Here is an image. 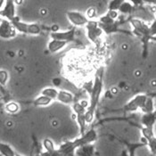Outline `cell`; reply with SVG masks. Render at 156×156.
I'll use <instances>...</instances> for the list:
<instances>
[{
  "mask_svg": "<svg viewBox=\"0 0 156 156\" xmlns=\"http://www.w3.org/2000/svg\"><path fill=\"white\" fill-rule=\"evenodd\" d=\"M104 73L105 67L101 66L97 69L95 74V79L93 81V87L89 91L88 95L90 96L89 99V106L86 112V121L87 123H92L95 117L97 105L99 103L100 97L102 95L103 87H104Z\"/></svg>",
  "mask_w": 156,
  "mask_h": 156,
  "instance_id": "cell-1",
  "label": "cell"
},
{
  "mask_svg": "<svg viewBox=\"0 0 156 156\" xmlns=\"http://www.w3.org/2000/svg\"><path fill=\"white\" fill-rule=\"evenodd\" d=\"M89 106L88 101H80V102H75L72 105V111L74 112V114L76 116V122L78 123L80 127V136L86 132V112Z\"/></svg>",
  "mask_w": 156,
  "mask_h": 156,
  "instance_id": "cell-2",
  "label": "cell"
},
{
  "mask_svg": "<svg viewBox=\"0 0 156 156\" xmlns=\"http://www.w3.org/2000/svg\"><path fill=\"white\" fill-rule=\"evenodd\" d=\"M12 25L16 29L17 32L29 35H38L41 32V28L37 23H26L21 21V19L16 16L12 22Z\"/></svg>",
  "mask_w": 156,
  "mask_h": 156,
  "instance_id": "cell-3",
  "label": "cell"
},
{
  "mask_svg": "<svg viewBox=\"0 0 156 156\" xmlns=\"http://www.w3.org/2000/svg\"><path fill=\"white\" fill-rule=\"evenodd\" d=\"M148 98V96L145 94H138L132 97L124 106L125 112H134L137 110H141L144 108V104Z\"/></svg>",
  "mask_w": 156,
  "mask_h": 156,
  "instance_id": "cell-4",
  "label": "cell"
},
{
  "mask_svg": "<svg viewBox=\"0 0 156 156\" xmlns=\"http://www.w3.org/2000/svg\"><path fill=\"white\" fill-rule=\"evenodd\" d=\"M87 30V37L89 41L92 43H96L103 35L104 31L101 29L98 21H89L87 24L85 26Z\"/></svg>",
  "mask_w": 156,
  "mask_h": 156,
  "instance_id": "cell-5",
  "label": "cell"
},
{
  "mask_svg": "<svg viewBox=\"0 0 156 156\" xmlns=\"http://www.w3.org/2000/svg\"><path fill=\"white\" fill-rule=\"evenodd\" d=\"M130 25L134 30V34L141 37L144 40H148L151 38L149 34V25L139 19H131L129 21Z\"/></svg>",
  "mask_w": 156,
  "mask_h": 156,
  "instance_id": "cell-6",
  "label": "cell"
},
{
  "mask_svg": "<svg viewBox=\"0 0 156 156\" xmlns=\"http://www.w3.org/2000/svg\"><path fill=\"white\" fill-rule=\"evenodd\" d=\"M0 15H1V19H5L9 22H12L17 16L15 10V2L12 0L4 1V5L1 6L0 9Z\"/></svg>",
  "mask_w": 156,
  "mask_h": 156,
  "instance_id": "cell-7",
  "label": "cell"
},
{
  "mask_svg": "<svg viewBox=\"0 0 156 156\" xmlns=\"http://www.w3.org/2000/svg\"><path fill=\"white\" fill-rule=\"evenodd\" d=\"M67 19L73 25V27H82L86 26L89 20L86 14L78 11H68L66 12Z\"/></svg>",
  "mask_w": 156,
  "mask_h": 156,
  "instance_id": "cell-8",
  "label": "cell"
},
{
  "mask_svg": "<svg viewBox=\"0 0 156 156\" xmlns=\"http://www.w3.org/2000/svg\"><path fill=\"white\" fill-rule=\"evenodd\" d=\"M17 35V30L11 22L1 19L0 22V36L3 39H10Z\"/></svg>",
  "mask_w": 156,
  "mask_h": 156,
  "instance_id": "cell-9",
  "label": "cell"
},
{
  "mask_svg": "<svg viewBox=\"0 0 156 156\" xmlns=\"http://www.w3.org/2000/svg\"><path fill=\"white\" fill-rule=\"evenodd\" d=\"M97 139V133H96L95 129H90L88 130H87L86 132L81 135L79 138L75 139V143L78 146V149L84 146L86 144H92L93 142H95Z\"/></svg>",
  "mask_w": 156,
  "mask_h": 156,
  "instance_id": "cell-10",
  "label": "cell"
},
{
  "mask_svg": "<svg viewBox=\"0 0 156 156\" xmlns=\"http://www.w3.org/2000/svg\"><path fill=\"white\" fill-rule=\"evenodd\" d=\"M75 34H76V27H72V29L65 31H53L50 37L51 39H57L69 43L74 40Z\"/></svg>",
  "mask_w": 156,
  "mask_h": 156,
  "instance_id": "cell-11",
  "label": "cell"
},
{
  "mask_svg": "<svg viewBox=\"0 0 156 156\" xmlns=\"http://www.w3.org/2000/svg\"><path fill=\"white\" fill-rule=\"evenodd\" d=\"M78 150V146L75 141H66L57 148V152L60 156H73Z\"/></svg>",
  "mask_w": 156,
  "mask_h": 156,
  "instance_id": "cell-12",
  "label": "cell"
},
{
  "mask_svg": "<svg viewBox=\"0 0 156 156\" xmlns=\"http://www.w3.org/2000/svg\"><path fill=\"white\" fill-rule=\"evenodd\" d=\"M140 121L143 127L154 129L156 123V111L154 112H151V113H143Z\"/></svg>",
  "mask_w": 156,
  "mask_h": 156,
  "instance_id": "cell-13",
  "label": "cell"
},
{
  "mask_svg": "<svg viewBox=\"0 0 156 156\" xmlns=\"http://www.w3.org/2000/svg\"><path fill=\"white\" fill-rule=\"evenodd\" d=\"M57 101L60 103H62L64 105H72L75 103V97L71 92L66 91V90H59L58 96H57Z\"/></svg>",
  "mask_w": 156,
  "mask_h": 156,
  "instance_id": "cell-14",
  "label": "cell"
},
{
  "mask_svg": "<svg viewBox=\"0 0 156 156\" xmlns=\"http://www.w3.org/2000/svg\"><path fill=\"white\" fill-rule=\"evenodd\" d=\"M68 42L61 41L57 39H51L50 42H48V49L50 53H57L62 48H64L67 46Z\"/></svg>",
  "mask_w": 156,
  "mask_h": 156,
  "instance_id": "cell-15",
  "label": "cell"
},
{
  "mask_svg": "<svg viewBox=\"0 0 156 156\" xmlns=\"http://www.w3.org/2000/svg\"><path fill=\"white\" fill-rule=\"evenodd\" d=\"M99 23V22H98ZM101 29L103 30L104 33L110 35V34H112V33H115L117 31H119V27H120V22L119 21H116L112 23L109 24H101L99 23Z\"/></svg>",
  "mask_w": 156,
  "mask_h": 156,
  "instance_id": "cell-16",
  "label": "cell"
},
{
  "mask_svg": "<svg viewBox=\"0 0 156 156\" xmlns=\"http://www.w3.org/2000/svg\"><path fill=\"white\" fill-rule=\"evenodd\" d=\"M76 154L79 156H93L94 154V146L93 144H86L79 148L76 152Z\"/></svg>",
  "mask_w": 156,
  "mask_h": 156,
  "instance_id": "cell-17",
  "label": "cell"
},
{
  "mask_svg": "<svg viewBox=\"0 0 156 156\" xmlns=\"http://www.w3.org/2000/svg\"><path fill=\"white\" fill-rule=\"evenodd\" d=\"M53 101L54 100L51 99L50 97L43 96V95H40L39 96H37L36 99H34V101H33L32 104L35 106H48V105L52 104Z\"/></svg>",
  "mask_w": 156,
  "mask_h": 156,
  "instance_id": "cell-18",
  "label": "cell"
},
{
  "mask_svg": "<svg viewBox=\"0 0 156 156\" xmlns=\"http://www.w3.org/2000/svg\"><path fill=\"white\" fill-rule=\"evenodd\" d=\"M0 153L2 156H16V153L9 144L2 142L0 144Z\"/></svg>",
  "mask_w": 156,
  "mask_h": 156,
  "instance_id": "cell-19",
  "label": "cell"
},
{
  "mask_svg": "<svg viewBox=\"0 0 156 156\" xmlns=\"http://www.w3.org/2000/svg\"><path fill=\"white\" fill-rule=\"evenodd\" d=\"M134 9V3L131 1H124L121 4L120 7L119 12L122 13V14H129L133 12Z\"/></svg>",
  "mask_w": 156,
  "mask_h": 156,
  "instance_id": "cell-20",
  "label": "cell"
},
{
  "mask_svg": "<svg viewBox=\"0 0 156 156\" xmlns=\"http://www.w3.org/2000/svg\"><path fill=\"white\" fill-rule=\"evenodd\" d=\"M143 113H151V112H154L155 108H154V101L153 97L148 96L145 104H144V108L142 109Z\"/></svg>",
  "mask_w": 156,
  "mask_h": 156,
  "instance_id": "cell-21",
  "label": "cell"
},
{
  "mask_svg": "<svg viewBox=\"0 0 156 156\" xmlns=\"http://www.w3.org/2000/svg\"><path fill=\"white\" fill-rule=\"evenodd\" d=\"M58 93H59V90H57V89H55L54 87H46V88H44L41 91V95L50 97L53 100H56L57 99Z\"/></svg>",
  "mask_w": 156,
  "mask_h": 156,
  "instance_id": "cell-22",
  "label": "cell"
},
{
  "mask_svg": "<svg viewBox=\"0 0 156 156\" xmlns=\"http://www.w3.org/2000/svg\"><path fill=\"white\" fill-rule=\"evenodd\" d=\"M42 145H43L45 151H47V152L50 153V154H54L56 151V148L55 146V144H54L53 140L50 139V138H45L42 141Z\"/></svg>",
  "mask_w": 156,
  "mask_h": 156,
  "instance_id": "cell-23",
  "label": "cell"
},
{
  "mask_svg": "<svg viewBox=\"0 0 156 156\" xmlns=\"http://www.w3.org/2000/svg\"><path fill=\"white\" fill-rule=\"evenodd\" d=\"M141 130V134L144 137V142L146 144V141L152 139L154 136V129H150V128H145V127H142L140 129Z\"/></svg>",
  "mask_w": 156,
  "mask_h": 156,
  "instance_id": "cell-24",
  "label": "cell"
},
{
  "mask_svg": "<svg viewBox=\"0 0 156 156\" xmlns=\"http://www.w3.org/2000/svg\"><path fill=\"white\" fill-rule=\"evenodd\" d=\"M146 144L144 142L142 143H136V144H128V155L129 156H136V149L143 147Z\"/></svg>",
  "mask_w": 156,
  "mask_h": 156,
  "instance_id": "cell-25",
  "label": "cell"
},
{
  "mask_svg": "<svg viewBox=\"0 0 156 156\" xmlns=\"http://www.w3.org/2000/svg\"><path fill=\"white\" fill-rule=\"evenodd\" d=\"M5 109L7 112H10V113H16L19 112L20 110V105L15 103V102H9L5 105Z\"/></svg>",
  "mask_w": 156,
  "mask_h": 156,
  "instance_id": "cell-26",
  "label": "cell"
},
{
  "mask_svg": "<svg viewBox=\"0 0 156 156\" xmlns=\"http://www.w3.org/2000/svg\"><path fill=\"white\" fill-rule=\"evenodd\" d=\"M123 3V0H112L108 3L109 11H118L120 10V5Z\"/></svg>",
  "mask_w": 156,
  "mask_h": 156,
  "instance_id": "cell-27",
  "label": "cell"
},
{
  "mask_svg": "<svg viewBox=\"0 0 156 156\" xmlns=\"http://www.w3.org/2000/svg\"><path fill=\"white\" fill-rule=\"evenodd\" d=\"M146 145L148 146L152 155L156 156V136H154L152 139L146 141Z\"/></svg>",
  "mask_w": 156,
  "mask_h": 156,
  "instance_id": "cell-28",
  "label": "cell"
},
{
  "mask_svg": "<svg viewBox=\"0 0 156 156\" xmlns=\"http://www.w3.org/2000/svg\"><path fill=\"white\" fill-rule=\"evenodd\" d=\"M8 80H9L8 72H6L5 70H1L0 71V84H1V87H3V86L6 84Z\"/></svg>",
  "mask_w": 156,
  "mask_h": 156,
  "instance_id": "cell-29",
  "label": "cell"
},
{
  "mask_svg": "<svg viewBox=\"0 0 156 156\" xmlns=\"http://www.w3.org/2000/svg\"><path fill=\"white\" fill-rule=\"evenodd\" d=\"M96 13L97 12H96V8L95 7H90V8L87 9V11L86 12V16L87 17V19L89 21H94V19L97 16Z\"/></svg>",
  "mask_w": 156,
  "mask_h": 156,
  "instance_id": "cell-30",
  "label": "cell"
},
{
  "mask_svg": "<svg viewBox=\"0 0 156 156\" xmlns=\"http://www.w3.org/2000/svg\"><path fill=\"white\" fill-rule=\"evenodd\" d=\"M149 34L151 37L156 36V19L154 20L149 25Z\"/></svg>",
  "mask_w": 156,
  "mask_h": 156,
  "instance_id": "cell-31",
  "label": "cell"
},
{
  "mask_svg": "<svg viewBox=\"0 0 156 156\" xmlns=\"http://www.w3.org/2000/svg\"><path fill=\"white\" fill-rule=\"evenodd\" d=\"M107 14H108L109 16H110L112 19H113V20H115V21H117V20L119 19L120 12H118V11H109L108 10Z\"/></svg>",
  "mask_w": 156,
  "mask_h": 156,
  "instance_id": "cell-32",
  "label": "cell"
},
{
  "mask_svg": "<svg viewBox=\"0 0 156 156\" xmlns=\"http://www.w3.org/2000/svg\"><path fill=\"white\" fill-rule=\"evenodd\" d=\"M154 16H155V18H156V9H155V11H154Z\"/></svg>",
  "mask_w": 156,
  "mask_h": 156,
  "instance_id": "cell-33",
  "label": "cell"
},
{
  "mask_svg": "<svg viewBox=\"0 0 156 156\" xmlns=\"http://www.w3.org/2000/svg\"><path fill=\"white\" fill-rule=\"evenodd\" d=\"M16 156H23V155H21V154H16Z\"/></svg>",
  "mask_w": 156,
  "mask_h": 156,
  "instance_id": "cell-34",
  "label": "cell"
}]
</instances>
